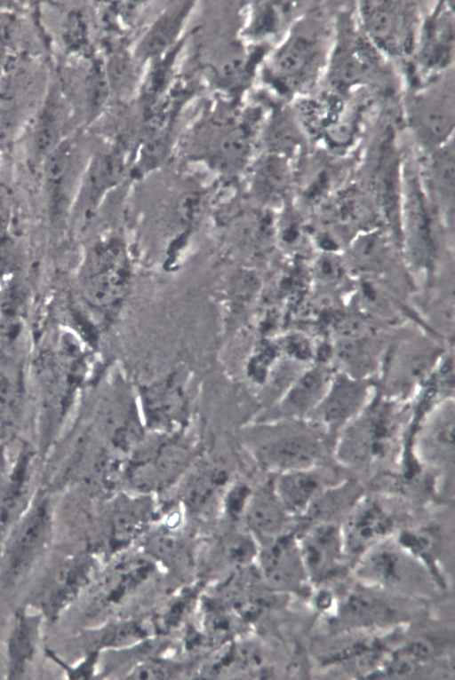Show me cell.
I'll return each mask as SVG.
<instances>
[{
  "label": "cell",
  "mask_w": 455,
  "mask_h": 680,
  "mask_svg": "<svg viewBox=\"0 0 455 680\" xmlns=\"http://www.w3.org/2000/svg\"><path fill=\"white\" fill-rule=\"evenodd\" d=\"M122 172L121 159L112 154L100 155L91 162L72 205L80 220L92 217L104 193L118 181Z\"/></svg>",
  "instance_id": "cell-23"
},
{
  "label": "cell",
  "mask_w": 455,
  "mask_h": 680,
  "mask_svg": "<svg viewBox=\"0 0 455 680\" xmlns=\"http://www.w3.org/2000/svg\"><path fill=\"white\" fill-rule=\"evenodd\" d=\"M435 660L432 644L412 640L393 650L385 651L370 678H403L422 674Z\"/></svg>",
  "instance_id": "cell-26"
},
{
  "label": "cell",
  "mask_w": 455,
  "mask_h": 680,
  "mask_svg": "<svg viewBox=\"0 0 455 680\" xmlns=\"http://www.w3.org/2000/svg\"><path fill=\"white\" fill-rule=\"evenodd\" d=\"M192 461L190 444L177 432L157 433L131 452L124 473L132 487L147 494L172 485Z\"/></svg>",
  "instance_id": "cell-4"
},
{
  "label": "cell",
  "mask_w": 455,
  "mask_h": 680,
  "mask_svg": "<svg viewBox=\"0 0 455 680\" xmlns=\"http://www.w3.org/2000/svg\"><path fill=\"white\" fill-rule=\"evenodd\" d=\"M180 20L179 13L167 14L161 20L147 41V49L152 52L163 49L179 28Z\"/></svg>",
  "instance_id": "cell-34"
},
{
  "label": "cell",
  "mask_w": 455,
  "mask_h": 680,
  "mask_svg": "<svg viewBox=\"0 0 455 680\" xmlns=\"http://www.w3.org/2000/svg\"><path fill=\"white\" fill-rule=\"evenodd\" d=\"M403 597L358 582L337 603L333 618L348 631L401 624L408 617V611L403 606Z\"/></svg>",
  "instance_id": "cell-10"
},
{
  "label": "cell",
  "mask_w": 455,
  "mask_h": 680,
  "mask_svg": "<svg viewBox=\"0 0 455 680\" xmlns=\"http://www.w3.org/2000/svg\"><path fill=\"white\" fill-rule=\"evenodd\" d=\"M184 381L179 375L167 376L141 390L145 424L156 433L174 432L182 422L188 407Z\"/></svg>",
  "instance_id": "cell-17"
},
{
  "label": "cell",
  "mask_w": 455,
  "mask_h": 680,
  "mask_svg": "<svg viewBox=\"0 0 455 680\" xmlns=\"http://www.w3.org/2000/svg\"><path fill=\"white\" fill-rule=\"evenodd\" d=\"M374 398L368 378L345 372L334 373L325 395L308 420L318 425L334 442L340 431L355 420Z\"/></svg>",
  "instance_id": "cell-12"
},
{
  "label": "cell",
  "mask_w": 455,
  "mask_h": 680,
  "mask_svg": "<svg viewBox=\"0 0 455 680\" xmlns=\"http://www.w3.org/2000/svg\"><path fill=\"white\" fill-rule=\"evenodd\" d=\"M340 526L346 555L354 565L371 549L393 537L395 519L381 502L359 498Z\"/></svg>",
  "instance_id": "cell-14"
},
{
  "label": "cell",
  "mask_w": 455,
  "mask_h": 680,
  "mask_svg": "<svg viewBox=\"0 0 455 680\" xmlns=\"http://www.w3.org/2000/svg\"><path fill=\"white\" fill-rule=\"evenodd\" d=\"M440 538L434 526H428L404 530L395 540L427 569L435 584L441 588L444 587L445 581L440 564Z\"/></svg>",
  "instance_id": "cell-29"
},
{
  "label": "cell",
  "mask_w": 455,
  "mask_h": 680,
  "mask_svg": "<svg viewBox=\"0 0 455 680\" xmlns=\"http://www.w3.org/2000/svg\"><path fill=\"white\" fill-rule=\"evenodd\" d=\"M87 574V565L83 561H73L61 567L45 589L42 603L44 613L57 615L84 585Z\"/></svg>",
  "instance_id": "cell-30"
},
{
  "label": "cell",
  "mask_w": 455,
  "mask_h": 680,
  "mask_svg": "<svg viewBox=\"0 0 455 680\" xmlns=\"http://www.w3.org/2000/svg\"><path fill=\"white\" fill-rule=\"evenodd\" d=\"M245 448L258 464L277 474L323 464L334 442L308 419H268L243 432Z\"/></svg>",
  "instance_id": "cell-1"
},
{
  "label": "cell",
  "mask_w": 455,
  "mask_h": 680,
  "mask_svg": "<svg viewBox=\"0 0 455 680\" xmlns=\"http://www.w3.org/2000/svg\"><path fill=\"white\" fill-rule=\"evenodd\" d=\"M365 49L363 42L353 37L332 45L326 73L336 89H349L368 77L372 58L366 55Z\"/></svg>",
  "instance_id": "cell-25"
},
{
  "label": "cell",
  "mask_w": 455,
  "mask_h": 680,
  "mask_svg": "<svg viewBox=\"0 0 455 680\" xmlns=\"http://www.w3.org/2000/svg\"><path fill=\"white\" fill-rule=\"evenodd\" d=\"M40 625V615L25 609L14 615L6 641L7 678H23L28 672L38 650Z\"/></svg>",
  "instance_id": "cell-22"
},
{
  "label": "cell",
  "mask_w": 455,
  "mask_h": 680,
  "mask_svg": "<svg viewBox=\"0 0 455 680\" xmlns=\"http://www.w3.org/2000/svg\"><path fill=\"white\" fill-rule=\"evenodd\" d=\"M290 518L275 490L272 475L251 489L241 521L260 545L289 531Z\"/></svg>",
  "instance_id": "cell-18"
},
{
  "label": "cell",
  "mask_w": 455,
  "mask_h": 680,
  "mask_svg": "<svg viewBox=\"0 0 455 680\" xmlns=\"http://www.w3.org/2000/svg\"><path fill=\"white\" fill-rule=\"evenodd\" d=\"M254 188L260 198H281L289 186L290 170L283 155L275 154L260 162L253 176Z\"/></svg>",
  "instance_id": "cell-31"
},
{
  "label": "cell",
  "mask_w": 455,
  "mask_h": 680,
  "mask_svg": "<svg viewBox=\"0 0 455 680\" xmlns=\"http://www.w3.org/2000/svg\"><path fill=\"white\" fill-rule=\"evenodd\" d=\"M60 101L51 100L39 114L31 135L34 156L45 160L51 152L61 142Z\"/></svg>",
  "instance_id": "cell-32"
},
{
  "label": "cell",
  "mask_w": 455,
  "mask_h": 680,
  "mask_svg": "<svg viewBox=\"0 0 455 680\" xmlns=\"http://www.w3.org/2000/svg\"><path fill=\"white\" fill-rule=\"evenodd\" d=\"M359 582L407 597L435 583L427 569L393 537L373 547L353 565Z\"/></svg>",
  "instance_id": "cell-6"
},
{
  "label": "cell",
  "mask_w": 455,
  "mask_h": 680,
  "mask_svg": "<svg viewBox=\"0 0 455 680\" xmlns=\"http://www.w3.org/2000/svg\"><path fill=\"white\" fill-rule=\"evenodd\" d=\"M274 486L291 518L304 517L329 488L341 481L323 464L273 474Z\"/></svg>",
  "instance_id": "cell-16"
},
{
  "label": "cell",
  "mask_w": 455,
  "mask_h": 680,
  "mask_svg": "<svg viewBox=\"0 0 455 680\" xmlns=\"http://www.w3.org/2000/svg\"><path fill=\"white\" fill-rule=\"evenodd\" d=\"M52 510L48 499L32 503L5 538L1 553V576L14 586L34 568L52 535Z\"/></svg>",
  "instance_id": "cell-7"
},
{
  "label": "cell",
  "mask_w": 455,
  "mask_h": 680,
  "mask_svg": "<svg viewBox=\"0 0 455 680\" xmlns=\"http://www.w3.org/2000/svg\"><path fill=\"white\" fill-rule=\"evenodd\" d=\"M259 579L271 592L306 596L309 584L298 542V534L287 531L259 545L255 561Z\"/></svg>",
  "instance_id": "cell-11"
},
{
  "label": "cell",
  "mask_w": 455,
  "mask_h": 680,
  "mask_svg": "<svg viewBox=\"0 0 455 680\" xmlns=\"http://www.w3.org/2000/svg\"><path fill=\"white\" fill-rule=\"evenodd\" d=\"M331 35L322 18L308 16L294 21L271 63V75L283 91H304L315 84L327 67Z\"/></svg>",
  "instance_id": "cell-2"
},
{
  "label": "cell",
  "mask_w": 455,
  "mask_h": 680,
  "mask_svg": "<svg viewBox=\"0 0 455 680\" xmlns=\"http://www.w3.org/2000/svg\"><path fill=\"white\" fill-rule=\"evenodd\" d=\"M426 168L427 192L432 203L441 210L453 206L454 197V149L452 140L431 151Z\"/></svg>",
  "instance_id": "cell-27"
},
{
  "label": "cell",
  "mask_w": 455,
  "mask_h": 680,
  "mask_svg": "<svg viewBox=\"0 0 455 680\" xmlns=\"http://www.w3.org/2000/svg\"><path fill=\"white\" fill-rule=\"evenodd\" d=\"M357 12L362 35L378 52L395 59L413 55L423 20L414 3L363 1Z\"/></svg>",
  "instance_id": "cell-3"
},
{
  "label": "cell",
  "mask_w": 455,
  "mask_h": 680,
  "mask_svg": "<svg viewBox=\"0 0 455 680\" xmlns=\"http://www.w3.org/2000/svg\"><path fill=\"white\" fill-rule=\"evenodd\" d=\"M21 415V391L17 379L0 370V439L16 431Z\"/></svg>",
  "instance_id": "cell-33"
},
{
  "label": "cell",
  "mask_w": 455,
  "mask_h": 680,
  "mask_svg": "<svg viewBox=\"0 0 455 680\" xmlns=\"http://www.w3.org/2000/svg\"><path fill=\"white\" fill-rule=\"evenodd\" d=\"M333 374L320 365L305 368L279 398L271 419H308L325 395Z\"/></svg>",
  "instance_id": "cell-20"
},
{
  "label": "cell",
  "mask_w": 455,
  "mask_h": 680,
  "mask_svg": "<svg viewBox=\"0 0 455 680\" xmlns=\"http://www.w3.org/2000/svg\"><path fill=\"white\" fill-rule=\"evenodd\" d=\"M409 106L411 128L431 151L451 141L455 114L453 76L434 80L413 96Z\"/></svg>",
  "instance_id": "cell-9"
},
{
  "label": "cell",
  "mask_w": 455,
  "mask_h": 680,
  "mask_svg": "<svg viewBox=\"0 0 455 680\" xmlns=\"http://www.w3.org/2000/svg\"><path fill=\"white\" fill-rule=\"evenodd\" d=\"M422 462L447 465L454 460V404L446 399L433 407L421 422L416 438Z\"/></svg>",
  "instance_id": "cell-19"
},
{
  "label": "cell",
  "mask_w": 455,
  "mask_h": 680,
  "mask_svg": "<svg viewBox=\"0 0 455 680\" xmlns=\"http://www.w3.org/2000/svg\"><path fill=\"white\" fill-rule=\"evenodd\" d=\"M132 281V264L124 243L116 237L97 241L79 272V291L86 304L106 309L118 304Z\"/></svg>",
  "instance_id": "cell-5"
},
{
  "label": "cell",
  "mask_w": 455,
  "mask_h": 680,
  "mask_svg": "<svg viewBox=\"0 0 455 680\" xmlns=\"http://www.w3.org/2000/svg\"><path fill=\"white\" fill-rule=\"evenodd\" d=\"M299 547L311 588H319L339 577L349 564L341 526L319 521L298 535Z\"/></svg>",
  "instance_id": "cell-13"
},
{
  "label": "cell",
  "mask_w": 455,
  "mask_h": 680,
  "mask_svg": "<svg viewBox=\"0 0 455 680\" xmlns=\"http://www.w3.org/2000/svg\"><path fill=\"white\" fill-rule=\"evenodd\" d=\"M451 2H443L423 18L414 53L427 71L446 72L453 64L455 22Z\"/></svg>",
  "instance_id": "cell-15"
},
{
  "label": "cell",
  "mask_w": 455,
  "mask_h": 680,
  "mask_svg": "<svg viewBox=\"0 0 455 680\" xmlns=\"http://www.w3.org/2000/svg\"><path fill=\"white\" fill-rule=\"evenodd\" d=\"M393 407L373 398L337 436L333 455L347 466L370 463L384 455L395 432Z\"/></svg>",
  "instance_id": "cell-8"
},
{
  "label": "cell",
  "mask_w": 455,
  "mask_h": 680,
  "mask_svg": "<svg viewBox=\"0 0 455 680\" xmlns=\"http://www.w3.org/2000/svg\"><path fill=\"white\" fill-rule=\"evenodd\" d=\"M75 148L61 141L43 162L44 177L51 205L56 212L72 206V193L78 164Z\"/></svg>",
  "instance_id": "cell-24"
},
{
  "label": "cell",
  "mask_w": 455,
  "mask_h": 680,
  "mask_svg": "<svg viewBox=\"0 0 455 680\" xmlns=\"http://www.w3.org/2000/svg\"><path fill=\"white\" fill-rule=\"evenodd\" d=\"M229 474L220 462L200 467L188 480L183 502L193 512L201 513L211 507L226 489Z\"/></svg>",
  "instance_id": "cell-28"
},
{
  "label": "cell",
  "mask_w": 455,
  "mask_h": 680,
  "mask_svg": "<svg viewBox=\"0 0 455 680\" xmlns=\"http://www.w3.org/2000/svg\"><path fill=\"white\" fill-rule=\"evenodd\" d=\"M31 461L29 451H23L0 484L1 545L30 506Z\"/></svg>",
  "instance_id": "cell-21"
}]
</instances>
